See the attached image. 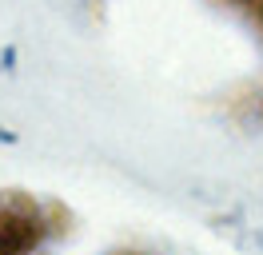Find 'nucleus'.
Masks as SVG:
<instances>
[{
  "instance_id": "1",
  "label": "nucleus",
  "mask_w": 263,
  "mask_h": 255,
  "mask_svg": "<svg viewBox=\"0 0 263 255\" xmlns=\"http://www.w3.org/2000/svg\"><path fill=\"white\" fill-rule=\"evenodd\" d=\"M247 4H251V12L259 16V24H263V0H247Z\"/></svg>"
}]
</instances>
